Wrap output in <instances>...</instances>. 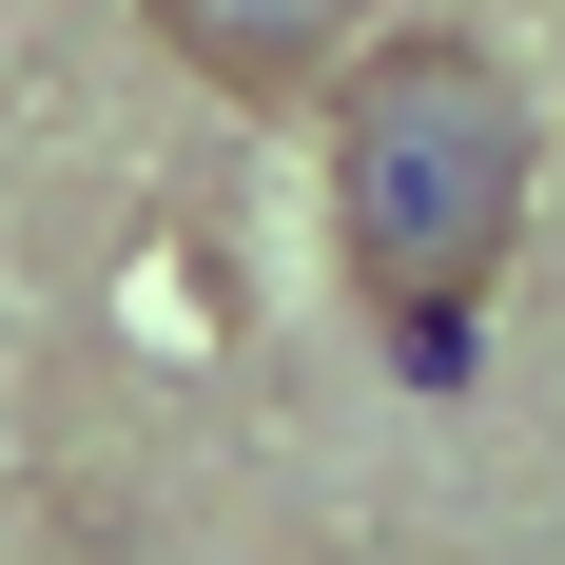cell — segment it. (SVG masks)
Masks as SVG:
<instances>
[{
	"label": "cell",
	"mask_w": 565,
	"mask_h": 565,
	"mask_svg": "<svg viewBox=\"0 0 565 565\" xmlns=\"http://www.w3.org/2000/svg\"><path fill=\"white\" fill-rule=\"evenodd\" d=\"M332 234H351V292L391 312V351L449 391L488 332V274L526 234V58L468 20L371 40L332 78Z\"/></svg>",
	"instance_id": "obj_1"
},
{
	"label": "cell",
	"mask_w": 565,
	"mask_h": 565,
	"mask_svg": "<svg viewBox=\"0 0 565 565\" xmlns=\"http://www.w3.org/2000/svg\"><path fill=\"white\" fill-rule=\"evenodd\" d=\"M157 40L215 78V98L292 117L312 78H351V40H371V0H157Z\"/></svg>",
	"instance_id": "obj_2"
}]
</instances>
